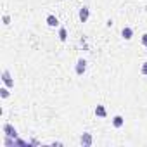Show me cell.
<instances>
[{
  "label": "cell",
  "instance_id": "cell-1",
  "mask_svg": "<svg viewBox=\"0 0 147 147\" xmlns=\"http://www.w3.org/2000/svg\"><path fill=\"white\" fill-rule=\"evenodd\" d=\"M2 82H4V85H5L7 88H14V80H12V76H11L9 69H4V71H2Z\"/></svg>",
  "mask_w": 147,
  "mask_h": 147
},
{
  "label": "cell",
  "instance_id": "cell-2",
  "mask_svg": "<svg viewBox=\"0 0 147 147\" xmlns=\"http://www.w3.org/2000/svg\"><path fill=\"white\" fill-rule=\"evenodd\" d=\"M2 131L5 133V137H12V138H18V130L11 125V123H5L2 126Z\"/></svg>",
  "mask_w": 147,
  "mask_h": 147
},
{
  "label": "cell",
  "instance_id": "cell-3",
  "mask_svg": "<svg viewBox=\"0 0 147 147\" xmlns=\"http://www.w3.org/2000/svg\"><path fill=\"white\" fill-rule=\"evenodd\" d=\"M80 144H82L83 147H90V145L94 144L92 133H88V131H83V133H82V137H80Z\"/></svg>",
  "mask_w": 147,
  "mask_h": 147
},
{
  "label": "cell",
  "instance_id": "cell-4",
  "mask_svg": "<svg viewBox=\"0 0 147 147\" xmlns=\"http://www.w3.org/2000/svg\"><path fill=\"white\" fill-rule=\"evenodd\" d=\"M85 71H87V61H85V59H78L76 67H75V73H76L78 76H82Z\"/></svg>",
  "mask_w": 147,
  "mask_h": 147
},
{
  "label": "cell",
  "instance_id": "cell-5",
  "mask_svg": "<svg viewBox=\"0 0 147 147\" xmlns=\"http://www.w3.org/2000/svg\"><path fill=\"white\" fill-rule=\"evenodd\" d=\"M78 16H80V21H82V23H87L88 18H90V9H88L87 5H83V7L80 9V14H78Z\"/></svg>",
  "mask_w": 147,
  "mask_h": 147
},
{
  "label": "cell",
  "instance_id": "cell-6",
  "mask_svg": "<svg viewBox=\"0 0 147 147\" xmlns=\"http://www.w3.org/2000/svg\"><path fill=\"white\" fill-rule=\"evenodd\" d=\"M121 36H123L125 40H131V36H133V30H131L130 26H125V28L121 30Z\"/></svg>",
  "mask_w": 147,
  "mask_h": 147
},
{
  "label": "cell",
  "instance_id": "cell-7",
  "mask_svg": "<svg viewBox=\"0 0 147 147\" xmlns=\"http://www.w3.org/2000/svg\"><path fill=\"white\" fill-rule=\"evenodd\" d=\"M123 125H125V118L119 116V114H116V116L113 118V126H114V128H121Z\"/></svg>",
  "mask_w": 147,
  "mask_h": 147
},
{
  "label": "cell",
  "instance_id": "cell-8",
  "mask_svg": "<svg viewBox=\"0 0 147 147\" xmlns=\"http://www.w3.org/2000/svg\"><path fill=\"white\" fill-rule=\"evenodd\" d=\"M47 24H49L50 28H55V26H59V19H57L54 14H50V16H47Z\"/></svg>",
  "mask_w": 147,
  "mask_h": 147
},
{
  "label": "cell",
  "instance_id": "cell-9",
  "mask_svg": "<svg viewBox=\"0 0 147 147\" xmlns=\"http://www.w3.org/2000/svg\"><path fill=\"white\" fill-rule=\"evenodd\" d=\"M95 116H99V118H106V116H107V111H106V107H104L102 104H99V106L95 107Z\"/></svg>",
  "mask_w": 147,
  "mask_h": 147
},
{
  "label": "cell",
  "instance_id": "cell-10",
  "mask_svg": "<svg viewBox=\"0 0 147 147\" xmlns=\"http://www.w3.org/2000/svg\"><path fill=\"white\" fill-rule=\"evenodd\" d=\"M59 40H61V42H66V40H67V31H66L64 26L59 28Z\"/></svg>",
  "mask_w": 147,
  "mask_h": 147
},
{
  "label": "cell",
  "instance_id": "cell-11",
  "mask_svg": "<svg viewBox=\"0 0 147 147\" xmlns=\"http://www.w3.org/2000/svg\"><path fill=\"white\" fill-rule=\"evenodd\" d=\"M11 88H7V87H4V88H0V97L2 99H7L9 95H11V92H9Z\"/></svg>",
  "mask_w": 147,
  "mask_h": 147
},
{
  "label": "cell",
  "instance_id": "cell-12",
  "mask_svg": "<svg viewBox=\"0 0 147 147\" xmlns=\"http://www.w3.org/2000/svg\"><path fill=\"white\" fill-rule=\"evenodd\" d=\"M140 73H142L144 76H147V61H145V62L142 64V67H140Z\"/></svg>",
  "mask_w": 147,
  "mask_h": 147
},
{
  "label": "cell",
  "instance_id": "cell-13",
  "mask_svg": "<svg viewBox=\"0 0 147 147\" xmlns=\"http://www.w3.org/2000/svg\"><path fill=\"white\" fill-rule=\"evenodd\" d=\"M4 24H5V26H9V24H11V18H9L7 14L4 16Z\"/></svg>",
  "mask_w": 147,
  "mask_h": 147
},
{
  "label": "cell",
  "instance_id": "cell-14",
  "mask_svg": "<svg viewBox=\"0 0 147 147\" xmlns=\"http://www.w3.org/2000/svg\"><path fill=\"white\" fill-rule=\"evenodd\" d=\"M142 45H144V47H147V33H144V35H142Z\"/></svg>",
  "mask_w": 147,
  "mask_h": 147
}]
</instances>
